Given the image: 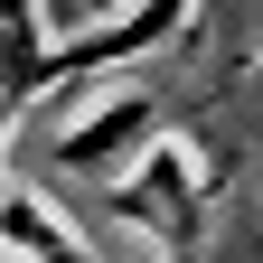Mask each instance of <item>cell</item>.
Returning <instances> with one entry per match:
<instances>
[{"mask_svg":"<svg viewBox=\"0 0 263 263\" xmlns=\"http://www.w3.org/2000/svg\"><path fill=\"white\" fill-rule=\"evenodd\" d=\"M122 216H141L170 254H188L197 245V226H207V207H216V188H207V170L179 151V141H160V151H141V170H132V188L113 197Z\"/></svg>","mask_w":263,"mask_h":263,"instance_id":"cell-1","label":"cell"},{"mask_svg":"<svg viewBox=\"0 0 263 263\" xmlns=\"http://www.w3.org/2000/svg\"><path fill=\"white\" fill-rule=\"evenodd\" d=\"M160 141H170V104H151V94H113L94 122H76V132L57 141V160L85 170V179H104L122 151H160Z\"/></svg>","mask_w":263,"mask_h":263,"instance_id":"cell-2","label":"cell"},{"mask_svg":"<svg viewBox=\"0 0 263 263\" xmlns=\"http://www.w3.org/2000/svg\"><path fill=\"white\" fill-rule=\"evenodd\" d=\"M0 235H10L19 254H38V263H94L76 235H66V226L38 207V197H28V188H10V197H0Z\"/></svg>","mask_w":263,"mask_h":263,"instance_id":"cell-3","label":"cell"},{"mask_svg":"<svg viewBox=\"0 0 263 263\" xmlns=\"http://www.w3.org/2000/svg\"><path fill=\"white\" fill-rule=\"evenodd\" d=\"M10 122H19V104H10V94H0V141H10Z\"/></svg>","mask_w":263,"mask_h":263,"instance_id":"cell-4","label":"cell"}]
</instances>
